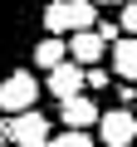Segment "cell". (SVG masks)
<instances>
[{"mask_svg": "<svg viewBox=\"0 0 137 147\" xmlns=\"http://www.w3.org/2000/svg\"><path fill=\"white\" fill-rule=\"evenodd\" d=\"M44 5L49 0H0V79L30 59L34 39L44 34V25H39Z\"/></svg>", "mask_w": 137, "mask_h": 147, "instance_id": "6da1fadb", "label": "cell"}, {"mask_svg": "<svg viewBox=\"0 0 137 147\" xmlns=\"http://www.w3.org/2000/svg\"><path fill=\"white\" fill-rule=\"evenodd\" d=\"M39 93H44V79H34V74L20 64L15 74H5L0 79V113H30L34 103H39Z\"/></svg>", "mask_w": 137, "mask_h": 147, "instance_id": "7a4b0ae2", "label": "cell"}, {"mask_svg": "<svg viewBox=\"0 0 137 147\" xmlns=\"http://www.w3.org/2000/svg\"><path fill=\"white\" fill-rule=\"evenodd\" d=\"M49 137H54V123H49L39 108L10 118V142H15V147H49Z\"/></svg>", "mask_w": 137, "mask_h": 147, "instance_id": "3957f363", "label": "cell"}, {"mask_svg": "<svg viewBox=\"0 0 137 147\" xmlns=\"http://www.w3.org/2000/svg\"><path fill=\"white\" fill-rule=\"evenodd\" d=\"M98 142L103 147H132L137 142V113L132 108H108L98 118Z\"/></svg>", "mask_w": 137, "mask_h": 147, "instance_id": "277c9868", "label": "cell"}, {"mask_svg": "<svg viewBox=\"0 0 137 147\" xmlns=\"http://www.w3.org/2000/svg\"><path fill=\"white\" fill-rule=\"evenodd\" d=\"M88 84H83V64H74V59H64V64H54L49 74H44V93H54L59 103L64 98H79Z\"/></svg>", "mask_w": 137, "mask_h": 147, "instance_id": "5b68a950", "label": "cell"}, {"mask_svg": "<svg viewBox=\"0 0 137 147\" xmlns=\"http://www.w3.org/2000/svg\"><path fill=\"white\" fill-rule=\"evenodd\" d=\"M98 118H103V108H98L88 93H79V98H64V103H59V123H64V127H79V132H88Z\"/></svg>", "mask_w": 137, "mask_h": 147, "instance_id": "8992f818", "label": "cell"}, {"mask_svg": "<svg viewBox=\"0 0 137 147\" xmlns=\"http://www.w3.org/2000/svg\"><path fill=\"white\" fill-rule=\"evenodd\" d=\"M108 64H113V79L137 84V34H118L108 49Z\"/></svg>", "mask_w": 137, "mask_h": 147, "instance_id": "52a82bcc", "label": "cell"}, {"mask_svg": "<svg viewBox=\"0 0 137 147\" xmlns=\"http://www.w3.org/2000/svg\"><path fill=\"white\" fill-rule=\"evenodd\" d=\"M68 59L88 69V64L108 59V39H103L98 30H79V34H68Z\"/></svg>", "mask_w": 137, "mask_h": 147, "instance_id": "ba28073f", "label": "cell"}, {"mask_svg": "<svg viewBox=\"0 0 137 147\" xmlns=\"http://www.w3.org/2000/svg\"><path fill=\"white\" fill-rule=\"evenodd\" d=\"M64 59H68V34H39L34 49H30V64L44 69V74H49L54 64H64Z\"/></svg>", "mask_w": 137, "mask_h": 147, "instance_id": "9c48e42d", "label": "cell"}, {"mask_svg": "<svg viewBox=\"0 0 137 147\" xmlns=\"http://www.w3.org/2000/svg\"><path fill=\"white\" fill-rule=\"evenodd\" d=\"M49 147H98L88 132H79V127H64V132H54L49 137Z\"/></svg>", "mask_w": 137, "mask_h": 147, "instance_id": "30bf717a", "label": "cell"}, {"mask_svg": "<svg viewBox=\"0 0 137 147\" xmlns=\"http://www.w3.org/2000/svg\"><path fill=\"white\" fill-rule=\"evenodd\" d=\"M122 34H137V0H122V20H118Z\"/></svg>", "mask_w": 137, "mask_h": 147, "instance_id": "8fae6325", "label": "cell"}, {"mask_svg": "<svg viewBox=\"0 0 137 147\" xmlns=\"http://www.w3.org/2000/svg\"><path fill=\"white\" fill-rule=\"evenodd\" d=\"M83 84H88V88H108L113 79H108V69H98V64H88V69H83Z\"/></svg>", "mask_w": 137, "mask_h": 147, "instance_id": "7c38bea8", "label": "cell"}, {"mask_svg": "<svg viewBox=\"0 0 137 147\" xmlns=\"http://www.w3.org/2000/svg\"><path fill=\"white\" fill-rule=\"evenodd\" d=\"M93 5H122V0H93Z\"/></svg>", "mask_w": 137, "mask_h": 147, "instance_id": "4fadbf2b", "label": "cell"}, {"mask_svg": "<svg viewBox=\"0 0 137 147\" xmlns=\"http://www.w3.org/2000/svg\"><path fill=\"white\" fill-rule=\"evenodd\" d=\"M132 98H137V93H132Z\"/></svg>", "mask_w": 137, "mask_h": 147, "instance_id": "5bb4252c", "label": "cell"}]
</instances>
